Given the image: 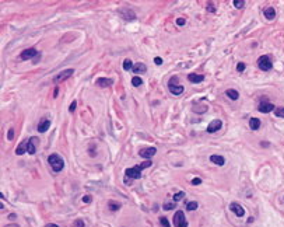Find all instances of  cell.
<instances>
[{"label": "cell", "instance_id": "1", "mask_svg": "<svg viewBox=\"0 0 284 227\" xmlns=\"http://www.w3.org/2000/svg\"><path fill=\"white\" fill-rule=\"evenodd\" d=\"M150 165H151V161L147 160L144 163H141L140 165H136V167H132V168H126L125 174H126V177L132 178V179H139L141 177V171L144 168H147V167H150Z\"/></svg>", "mask_w": 284, "mask_h": 227}, {"label": "cell", "instance_id": "2", "mask_svg": "<svg viewBox=\"0 0 284 227\" xmlns=\"http://www.w3.org/2000/svg\"><path fill=\"white\" fill-rule=\"evenodd\" d=\"M48 163L51 164L52 170L55 171V172H60V171L63 170V167H64L63 158L60 157L59 154H56V153H52L51 156L48 157Z\"/></svg>", "mask_w": 284, "mask_h": 227}, {"label": "cell", "instance_id": "3", "mask_svg": "<svg viewBox=\"0 0 284 227\" xmlns=\"http://www.w3.org/2000/svg\"><path fill=\"white\" fill-rule=\"evenodd\" d=\"M258 66L260 70H263V72H269V70L273 67V63H271V59L267 55H263V56H260L258 59Z\"/></svg>", "mask_w": 284, "mask_h": 227}, {"label": "cell", "instance_id": "4", "mask_svg": "<svg viewBox=\"0 0 284 227\" xmlns=\"http://www.w3.org/2000/svg\"><path fill=\"white\" fill-rule=\"evenodd\" d=\"M174 224L175 227H188V221L185 219V213L182 210H178L174 216Z\"/></svg>", "mask_w": 284, "mask_h": 227}, {"label": "cell", "instance_id": "5", "mask_svg": "<svg viewBox=\"0 0 284 227\" xmlns=\"http://www.w3.org/2000/svg\"><path fill=\"white\" fill-rule=\"evenodd\" d=\"M74 73V69H66V70H62V72H59V74H56L53 77V82L55 83H62L64 80H67L70 76Z\"/></svg>", "mask_w": 284, "mask_h": 227}, {"label": "cell", "instance_id": "6", "mask_svg": "<svg viewBox=\"0 0 284 227\" xmlns=\"http://www.w3.org/2000/svg\"><path fill=\"white\" fill-rule=\"evenodd\" d=\"M258 109L262 114H269V112H271V111H274V109H276V107H274L271 102H269V101H262V102L259 104Z\"/></svg>", "mask_w": 284, "mask_h": 227}, {"label": "cell", "instance_id": "7", "mask_svg": "<svg viewBox=\"0 0 284 227\" xmlns=\"http://www.w3.org/2000/svg\"><path fill=\"white\" fill-rule=\"evenodd\" d=\"M155 153H157V149H155V147H147V149H141V150L139 151V156L140 157H143V158L150 160Z\"/></svg>", "mask_w": 284, "mask_h": 227}, {"label": "cell", "instance_id": "8", "mask_svg": "<svg viewBox=\"0 0 284 227\" xmlns=\"http://www.w3.org/2000/svg\"><path fill=\"white\" fill-rule=\"evenodd\" d=\"M168 90H170L171 94H174V95H181L185 91L183 86H181V84H174V83H168Z\"/></svg>", "mask_w": 284, "mask_h": 227}, {"label": "cell", "instance_id": "9", "mask_svg": "<svg viewBox=\"0 0 284 227\" xmlns=\"http://www.w3.org/2000/svg\"><path fill=\"white\" fill-rule=\"evenodd\" d=\"M221 128H223V122L220 119H214L213 122H210L207 126V132L208 133H214V132H218Z\"/></svg>", "mask_w": 284, "mask_h": 227}, {"label": "cell", "instance_id": "10", "mask_svg": "<svg viewBox=\"0 0 284 227\" xmlns=\"http://www.w3.org/2000/svg\"><path fill=\"white\" fill-rule=\"evenodd\" d=\"M37 53H38V52H37L35 48H28V49H25V50H23V52H21L20 59H21V60H28V59H31V57L35 56Z\"/></svg>", "mask_w": 284, "mask_h": 227}, {"label": "cell", "instance_id": "11", "mask_svg": "<svg viewBox=\"0 0 284 227\" xmlns=\"http://www.w3.org/2000/svg\"><path fill=\"white\" fill-rule=\"evenodd\" d=\"M230 209H231V210H232V212L237 214L238 217H242V216L245 214V210H244V208L241 206L239 203H235V202H232V203L230 205Z\"/></svg>", "mask_w": 284, "mask_h": 227}, {"label": "cell", "instance_id": "12", "mask_svg": "<svg viewBox=\"0 0 284 227\" xmlns=\"http://www.w3.org/2000/svg\"><path fill=\"white\" fill-rule=\"evenodd\" d=\"M114 80L112 79H108V77H100L97 79V86L98 87H111Z\"/></svg>", "mask_w": 284, "mask_h": 227}, {"label": "cell", "instance_id": "13", "mask_svg": "<svg viewBox=\"0 0 284 227\" xmlns=\"http://www.w3.org/2000/svg\"><path fill=\"white\" fill-rule=\"evenodd\" d=\"M188 80L190 83H193V84H197V83H202L204 80V76L203 74H197V73H190L188 76Z\"/></svg>", "mask_w": 284, "mask_h": 227}, {"label": "cell", "instance_id": "14", "mask_svg": "<svg viewBox=\"0 0 284 227\" xmlns=\"http://www.w3.org/2000/svg\"><path fill=\"white\" fill-rule=\"evenodd\" d=\"M49 126H51V121L49 119H42L39 122L38 125V132L39 133H45L48 129H49Z\"/></svg>", "mask_w": 284, "mask_h": 227}, {"label": "cell", "instance_id": "15", "mask_svg": "<svg viewBox=\"0 0 284 227\" xmlns=\"http://www.w3.org/2000/svg\"><path fill=\"white\" fill-rule=\"evenodd\" d=\"M210 161L211 163H214L215 165H224L225 164V158L223 157V156H217V154H213V156H210Z\"/></svg>", "mask_w": 284, "mask_h": 227}, {"label": "cell", "instance_id": "16", "mask_svg": "<svg viewBox=\"0 0 284 227\" xmlns=\"http://www.w3.org/2000/svg\"><path fill=\"white\" fill-rule=\"evenodd\" d=\"M133 72L136 73V74H143V73H146L147 72V67H146V65L144 63H136L134 66H133Z\"/></svg>", "mask_w": 284, "mask_h": 227}, {"label": "cell", "instance_id": "17", "mask_svg": "<svg viewBox=\"0 0 284 227\" xmlns=\"http://www.w3.org/2000/svg\"><path fill=\"white\" fill-rule=\"evenodd\" d=\"M265 17H266V20H269V21L274 20V17H276V10H274L273 7H266L265 9Z\"/></svg>", "mask_w": 284, "mask_h": 227}, {"label": "cell", "instance_id": "18", "mask_svg": "<svg viewBox=\"0 0 284 227\" xmlns=\"http://www.w3.org/2000/svg\"><path fill=\"white\" fill-rule=\"evenodd\" d=\"M225 94H227V97L230 98V100L237 101L238 98H239V93H238L237 90H234V88H228L227 91H225Z\"/></svg>", "mask_w": 284, "mask_h": 227}, {"label": "cell", "instance_id": "19", "mask_svg": "<svg viewBox=\"0 0 284 227\" xmlns=\"http://www.w3.org/2000/svg\"><path fill=\"white\" fill-rule=\"evenodd\" d=\"M249 128L252 129V131H258L259 128H260V121L258 118H251L249 119Z\"/></svg>", "mask_w": 284, "mask_h": 227}, {"label": "cell", "instance_id": "20", "mask_svg": "<svg viewBox=\"0 0 284 227\" xmlns=\"http://www.w3.org/2000/svg\"><path fill=\"white\" fill-rule=\"evenodd\" d=\"M34 139L35 138L28 139V143H27V150H28L30 154H34V153L37 151V147H35V145H34Z\"/></svg>", "mask_w": 284, "mask_h": 227}, {"label": "cell", "instance_id": "21", "mask_svg": "<svg viewBox=\"0 0 284 227\" xmlns=\"http://www.w3.org/2000/svg\"><path fill=\"white\" fill-rule=\"evenodd\" d=\"M27 143H28V140H27L25 143H20L18 145V147L16 149V154H17V156H21V154H24L25 151H28L27 150Z\"/></svg>", "mask_w": 284, "mask_h": 227}, {"label": "cell", "instance_id": "22", "mask_svg": "<svg viewBox=\"0 0 284 227\" xmlns=\"http://www.w3.org/2000/svg\"><path fill=\"white\" fill-rule=\"evenodd\" d=\"M133 65L132 63V60L130 59H125V62H123V69L125 70H130V69H133Z\"/></svg>", "mask_w": 284, "mask_h": 227}, {"label": "cell", "instance_id": "23", "mask_svg": "<svg viewBox=\"0 0 284 227\" xmlns=\"http://www.w3.org/2000/svg\"><path fill=\"white\" fill-rule=\"evenodd\" d=\"M274 114H276L277 118H284V107L276 108V109H274Z\"/></svg>", "mask_w": 284, "mask_h": 227}, {"label": "cell", "instance_id": "24", "mask_svg": "<svg viewBox=\"0 0 284 227\" xmlns=\"http://www.w3.org/2000/svg\"><path fill=\"white\" fill-rule=\"evenodd\" d=\"M141 83H143V80H141L140 77H137V76L132 79V84L134 86V87H139V86H141Z\"/></svg>", "mask_w": 284, "mask_h": 227}, {"label": "cell", "instance_id": "25", "mask_svg": "<svg viewBox=\"0 0 284 227\" xmlns=\"http://www.w3.org/2000/svg\"><path fill=\"white\" fill-rule=\"evenodd\" d=\"M109 209H111V210H119L120 203L119 202H109Z\"/></svg>", "mask_w": 284, "mask_h": 227}, {"label": "cell", "instance_id": "26", "mask_svg": "<svg viewBox=\"0 0 284 227\" xmlns=\"http://www.w3.org/2000/svg\"><path fill=\"white\" fill-rule=\"evenodd\" d=\"M197 206H199V203H197V202H189V203L186 205V209H188V210H196Z\"/></svg>", "mask_w": 284, "mask_h": 227}, {"label": "cell", "instance_id": "27", "mask_svg": "<svg viewBox=\"0 0 284 227\" xmlns=\"http://www.w3.org/2000/svg\"><path fill=\"white\" fill-rule=\"evenodd\" d=\"M183 198H185V192L181 191V192H177V194L174 195V201L178 202V201H181V199H183Z\"/></svg>", "mask_w": 284, "mask_h": 227}, {"label": "cell", "instance_id": "28", "mask_svg": "<svg viewBox=\"0 0 284 227\" xmlns=\"http://www.w3.org/2000/svg\"><path fill=\"white\" fill-rule=\"evenodd\" d=\"M245 4V0H234V7L237 9H242Z\"/></svg>", "mask_w": 284, "mask_h": 227}, {"label": "cell", "instance_id": "29", "mask_svg": "<svg viewBox=\"0 0 284 227\" xmlns=\"http://www.w3.org/2000/svg\"><path fill=\"white\" fill-rule=\"evenodd\" d=\"M245 67H246V66H245V63H244V62H239V63H238V65H237V72H239V73H242V72L245 70Z\"/></svg>", "mask_w": 284, "mask_h": 227}, {"label": "cell", "instance_id": "30", "mask_svg": "<svg viewBox=\"0 0 284 227\" xmlns=\"http://www.w3.org/2000/svg\"><path fill=\"white\" fill-rule=\"evenodd\" d=\"M160 223L162 224V227H170V221L167 220V217H160Z\"/></svg>", "mask_w": 284, "mask_h": 227}, {"label": "cell", "instance_id": "31", "mask_svg": "<svg viewBox=\"0 0 284 227\" xmlns=\"http://www.w3.org/2000/svg\"><path fill=\"white\" fill-rule=\"evenodd\" d=\"M73 224H74V227H84V221H83L81 219H78V220H76Z\"/></svg>", "mask_w": 284, "mask_h": 227}, {"label": "cell", "instance_id": "32", "mask_svg": "<svg viewBox=\"0 0 284 227\" xmlns=\"http://www.w3.org/2000/svg\"><path fill=\"white\" fill-rule=\"evenodd\" d=\"M13 138H14V131H13V128H11V129H8V132H7V139L11 140Z\"/></svg>", "mask_w": 284, "mask_h": 227}, {"label": "cell", "instance_id": "33", "mask_svg": "<svg viewBox=\"0 0 284 227\" xmlns=\"http://www.w3.org/2000/svg\"><path fill=\"white\" fill-rule=\"evenodd\" d=\"M76 107H77V101H73V102L70 104L69 111H70V112H74V109H76Z\"/></svg>", "mask_w": 284, "mask_h": 227}, {"label": "cell", "instance_id": "34", "mask_svg": "<svg viewBox=\"0 0 284 227\" xmlns=\"http://www.w3.org/2000/svg\"><path fill=\"white\" fill-rule=\"evenodd\" d=\"M174 208H175V205H174V203H165V205H164L165 210H171V209H174Z\"/></svg>", "mask_w": 284, "mask_h": 227}, {"label": "cell", "instance_id": "35", "mask_svg": "<svg viewBox=\"0 0 284 227\" xmlns=\"http://www.w3.org/2000/svg\"><path fill=\"white\" fill-rule=\"evenodd\" d=\"M199 184H202V179L200 178H193L192 179V185H199Z\"/></svg>", "mask_w": 284, "mask_h": 227}, {"label": "cell", "instance_id": "36", "mask_svg": "<svg viewBox=\"0 0 284 227\" xmlns=\"http://www.w3.org/2000/svg\"><path fill=\"white\" fill-rule=\"evenodd\" d=\"M83 202H84V203H88V202H91V196H88V195L83 196Z\"/></svg>", "mask_w": 284, "mask_h": 227}, {"label": "cell", "instance_id": "37", "mask_svg": "<svg viewBox=\"0 0 284 227\" xmlns=\"http://www.w3.org/2000/svg\"><path fill=\"white\" fill-rule=\"evenodd\" d=\"M154 63H155V65H162V59H161V57H154Z\"/></svg>", "mask_w": 284, "mask_h": 227}, {"label": "cell", "instance_id": "38", "mask_svg": "<svg viewBox=\"0 0 284 227\" xmlns=\"http://www.w3.org/2000/svg\"><path fill=\"white\" fill-rule=\"evenodd\" d=\"M185 23H186V21H185V18H178L177 20V24L178 25H185Z\"/></svg>", "mask_w": 284, "mask_h": 227}, {"label": "cell", "instance_id": "39", "mask_svg": "<svg viewBox=\"0 0 284 227\" xmlns=\"http://www.w3.org/2000/svg\"><path fill=\"white\" fill-rule=\"evenodd\" d=\"M207 10H208V11H214V10H215V7H214V6H211V3H208Z\"/></svg>", "mask_w": 284, "mask_h": 227}, {"label": "cell", "instance_id": "40", "mask_svg": "<svg viewBox=\"0 0 284 227\" xmlns=\"http://www.w3.org/2000/svg\"><path fill=\"white\" fill-rule=\"evenodd\" d=\"M45 227H59L57 224H53V223H48V224H45Z\"/></svg>", "mask_w": 284, "mask_h": 227}, {"label": "cell", "instance_id": "41", "mask_svg": "<svg viewBox=\"0 0 284 227\" xmlns=\"http://www.w3.org/2000/svg\"><path fill=\"white\" fill-rule=\"evenodd\" d=\"M57 93H59V90H57V88H56V90H55V93H53V97H55V98H56V97H57Z\"/></svg>", "mask_w": 284, "mask_h": 227}]
</instances>
